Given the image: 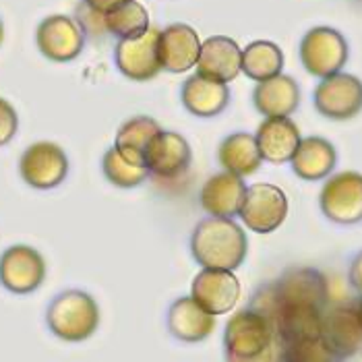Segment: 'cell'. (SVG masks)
<instances>
[{"mask_svg":"<svg viewBox=\"0 0 362 362\" xmlns=\"http://www.w3.org/2000/svg\"><path fill=\"white\" fill-rule=\"evenodd\" d=\"M193 259L203 269H238L249 252L247 232L232 218H203L191 234Z\"/></svg>","mask_w":362,"mask_h":362,"instance_id":"obj_1","label":"cell"},{"mask_svg":"<svg viewBox=\"0 0 362 362\" xmlns=\"http://www.w3.org/2000/svg\"><path fill=\"white\" fill-rule=\"evenodd\" d=\"M329 288L325 276L315 267H290L276 281L265 284L252 296L251 308L261 315L279 307H313L325 310Z\"/></svg>","mask_w":362,"mask_h":362,"instance_id":"obj_2","label":"cell"},{"mask_svg":"<svg viewBox=\"0 0 362 362\" xmlns=\"http://www.w3.org/2000/svg\"><path fill=\"white\" fill-rule=\"evenodd\" d=\"M46 325L62 341H85L98 332L100 307L83 290H64L46 308Z\"/></svg>","mask_w":362,"mask_h":362,"instance_id":"obj_3","label":"cell"},{"mask_svg":"<svg viewBox=\"0 0 362 362\" xmlns=\"http://www.w3.org/2000/svg\"><path fill=\"white\" fill-rule=\"evenodd\" d=\"M272 321L255 308H243L232 315L223 332L226 358H255L276 346Z\"/></svg>","mask_w":362,"mask_h":362,"instance_id":"obj_4","label":"cell"},{"mask_svg":"<svg viewBox=\"0 0 362 362\" xmlns=\"http://www.w3.org/2000/svg\"><path fill=\"white\" fill-rule=\"evenodd\" d=\"M300 62L308 75L325 79L335 73H341L348 62V42L334 28H313L300 40Z\"/></svg>","mask_w":362,"mask_h":362,"instance_id":"obj_5","label":"cell"},{"mask_svg":"<svg viewBox=\"0 0 362 362\" xmlns=\"http://www.w3.org/2000/svg\"><path fill=\"white\" fill-rule=\"evenodd\" d=\"M21 180L37 191L60 187L69 176V158L64 149L52 141L31 143L19 158Z\"/></svg>","mask_w":362,"mask_h":362,"instance_id":"obj_6","label":"cell"},{"mask_svg":"<svg viewBox=\"0 0 362 362\" xmlns=\"http://www.w3.org/2000/svg\"><path fill=\"white\" fill-rule=\"evenodd\" d=\"M193 164V149L180 133L160 131L143 153V166L160 182L180 180Z\"/></svg>","mask_w":362,"mask_h":362,"instance_id":"obj_7","label":"cell"},{"mask_svg":"<svg viewBox=\"0 0 362 362\" xmlns=\"http://www.w3.org/2000/svg\"><path fill=\"white\" fill-rule=\"evenodd\" d=\"M319 207L327 220L341 226L362 222V174L346 170L332 176L319 195Z\"/></svg>","mask_w":362,"mask_h":362,"instance_id":"obj_8","label":"cell"},{"mask_svg":"<svg viewBox=\"0 0 362 362\" xmlns=\"http://www.w3.org/2000/svg\"><path fill=\"white\" fill-rule=\"evenodd\" d=\"M46 279V259L29 245H13L0 255V286L11 294L25 296Z\"/></svg>","mask_w":362,"mask_h":362,"instance_id":"obj_9","label":"cell"},{"mask_svg":"<svg viewBox=\"0 0 362 362\" xmlns=\"http://www.w3.org/2000/svg\"><path fill=\"white\" fill-rule=\"evenodd\" d=\"M243 223L257 234H272L284 223L288 216V197L286 193L267 182H257L247 187L240 214Z\"/></svg>","mask_w":362,"mask_h":362,"instance_id":"obj_10","label":"cell"},{"mask_svg":"<svg viewBox=\"0 0 362 362\" xmlns=\"http://www.w3.org/2000/svg\"><path fill=\"white\" fill-rule=\"evenodd\" d=\"M313 104L329 120H350L362 112V81L348 73H335L315 87Z\"/></svg>","mask_w":362,"mask_h":362,"instance_id":"obj_11","label":"cell"},{"mask_svg":"<svg viewBox=\"0 0 362 362\" xmlns=\"http://www.w3.org/2000/svg\"><path fill=\"white\" fill-rule=\"evenodd\" d=\"M37 50L52 62H71L83 52L85 33L69 15H50L35 29Z\"/></svg>","mask_w":362,"mask_h":362,"instance_id":"obj_12","label":"cell"},{"mask_svg":"<svg viewBox=\"0 0 362 362\" xmlns=\"http://www.w3.org/2000/svg\"><path fill=\"white\" fill-rule=\"evenodd\" d=\"M158 35H160V29L149 28L139 37L118 40L114 48V64L122 77L137 81V83L151 81L153 77H158V73L162 71L160 60H158V50H156Z\"/></svg>","mask_w":362,"mask_h":362,"instance_id":"obj_13","label":"cell"},{"mask_svg":"<svg viewBox=\"0 0 362 362\" xmlns=\"http://www.w3.org/2000/svg\"><path fill=\"white\" fill-rule=\"evenodd\" d=\"M321 339L339 362L362 352V327L356 307L325 308L321 319Z\"/></svg>","mask_w":362,"mask_h":362,"instance_id":"obj_14","label":"cell"},{"mask_svg":"<svg viewBox=\"0 0 362 362\" xmlns=\"http://www.w3.org/2000/svg\"><path fill=\"white\" fill-rule=\"evenodd\" d=\"M156 50H158V60H160L162 71L180 75V73L191 71L197 64L201 40H199L197 29L191 25L172 23L160 31Z\"/></svg>","mask_w":362,"mask_h":362,"instance_id":"obj_15","label":"cell"},{"mask_svg":"<svg viewBox=\"0 0 362 362\" xmlns=\"http://www.w3.org/2000/svg\"><path fill=\"white\" fill-rule=\"evenodd\" d=\"M191 296L211 315H226L240 298V281L226 269H201L191 284Z\"/></svg>","mask_w":362,"mask_h":362,"instance_id":"obj_16","label":"cell"},{"mask_svg":"<svg viewBox=\"0 0 362 362\" xmlns=\"http://www.w3.org/2000/svg\"><path fill=\"white\" fill-rule=\"evenodd\" d=\"M243 62L240 46L226 35H211L201 44L197 58V75L218 83H230L238 77Z\"/></svg>","mask_w":362,"mask_h":362,"instance_id":"obj_17","label":"cell"},{"mask_svg":"<svg viewBox=\"0 0 362 362\" xmlns=\"http://www.w3.org/2000/svg\"><path fill=\"white\" fill-rule=\"evenodd\" d=\"M245 195H247L245 178L223 170L220 174H214L203 185L199 201L201 207L214 218H234L240 214Z\"/></svg>","mask_w":362,"mask_h":362,"instance_id":"obj_18","label":"cell"},{"mask_svg":"<svg viewBox=\"0 0 362 362\" xmlns=\"http://www.w3.org/2000/svg\"><path fill=\"white\" fill-rule=\"evenodd\" d=\"M168 332L180 341L197 344L207 339L216 329V315L207 313L193 296L176 298L168 308Z\"/></svg>","mask_w":362,"mask_h":362,"instance_id":"obj_19","label":"cell"},{"mask_svg":"<svg viewBox=\"0 0 362 362\" xmlns=\"http://www.w3.org/2000/svg\"><path fill=\"white\" fill-rule=\"evenodd\" d=\"M300 139V131L292 118H265L255 133L261 158L272 164L290 162Z\"/></svg>","mask_w":362,"mask_h":362,"instance_id":"obj_20","label":"cell"},{"mask_svg":"<svg viewBox=\"0 0 362 362\" xmlns=\"http://www.w3.org/2000/svg\"><path fill=\"white\" fill-rule=\"evenodd\" d=\"M252 104L267 118H290L300 106V87L290 75L272 77L252 89Z\"/></svg>","mask_w":362,"mask_h":362,"instance_id":"obj_21","label":"cell"},{"mask_svg":"<svg viewBox=\"0 0 362 362\" xmlns=\"http://www.w3.org/2000/svg\"><path fill=\"white\" fill-rule=\"evenodd\" d=\"M265 317L272 321L279 344L321 337V319H323L321 308L279 307L265 313Z\"/></svg>","mask_w":362,"mask_h":362,"instance_id":"obj_22","label":"cell"},{"mask_svg":"<svg viewBox=\"0 0 362 362\" xmlns=\"http://www.w3.org/2000/svg\"><path fill=\"white\" fill-rule=\"evenodd\" d=\"M292 172L308 182H317L327 178L334 172L337 164V151H335L334 143L323 137H305L300 139L292 160Z\"/></svg>","mask_w":362,"mask_h":362,"instance_id":"obj_23","label":"cell"},{"mask_svg":"<svg viewBox=\"0 0 362 362\" xmlns=\"http://www.w3.org/2000/svg\"><path fill=\"white\" fill-rule=\"evenodd\" d=\"M182 106L199 118L220 116L230 104V87L226 83L211 81L207 77L193 75L189 77L180 89Z\"/></svg>","mask_w":362,"mask_h":362,"instance_id":"obj_24","label":"cell"},{"mask_svg":"<svg viewBox=\"0 0 362 362\" xmlns=\"http://www.w3.org/2000/svg\"><path fill=\"white\" fill-rule=\"evenodd\" d=\"M218 162L226 172H232L243 178L255 174L263 164L255 135L251 133L228 135L218 147Z\"/></svg>","mask_w":362,"mask_h":362,"instance_id":"obj_25","label":"cell"},{"mask_svg":"<svg viewBox=\"0 0 362 362\" xmlns=\"http://www.w3.org/2000/svg\"><path fill=\"white\" fill-rule=\"evenodd\" d=\"M162 131L160 122L151 116H133L129 120H124L120 124V129L116 131V139L114 147L133 164L143 166V153L149 145V141L153 139L158 133Z\"/></svg>","mask_w":362,"mask_h":362,"instance_id":"obj_26","label":"cell"},{"mask_svg":"<svg viewBox=\"0 0 362 362\" xmlns=\"http://www.w3.org/2000/svg\"><path fill=\"white\" fill-rule=\"evenodd\" d=\"M281 69H284V52L278 44H274L269 40L251 42L243 50L240 71L257 83L278 77L281 75Z\"/></svg>","mask_w":362,"mask_h":362,"instance_id":"obj_27","label":"cell"},{"mask_svg":"<svg viewBox=\"0 0 362 362\" xmlns=\"http://www.w3.org/2000/svg\"><path fill=\"white\" fill-rule=\"evenodd\" d=\"M104 25L106 31L110 35H116L118 40L139 37L151 28L147 8L137 0H127L104 13Z\"/></svg>","mask_w":362,"mask_h":362,"instance_id":"obj_28","label":"cell"},{"mask_svg":"<svg viewBox=\"0 0 362 362\" xmlns=\"http://www.w3.org/2000/svg\"><path fill=\"white\" fill-rule=\"evenodd\" d=\"M102 172H104L106 180L118 189H135V187L143 185L149 176L147 168L127 160L114 145L102 158Z\"/></svg>","mask_w":362,"mask_h":362,"instance_id":"obj_29","label":"cell"},{"mask_svg":"<svg viewBox=\"0 0 362 362\" xmlns=\"http://www.w3.org/2000/svg\"><path fill=\"white\" fill-rule=\"evenodd\" d=\"M278 362H339L321 337L279 344Z\"/></svg>","mask_w":362,"mask_h":362,"instance_id":"obj_30","label":"cell"},{"mask_svg":"<svg viewBox=\"0 0 362 362\" xmlns=\"http://www.w3.org/2000/svg\"><path fill=\"white\" fill-rule=\"evenodd\" d=\"M77 23H79V28L83 29L85 37L89 35V37H93V40H100V37H104L108 31H106V25H104V13H100V11H95V8H91L87 2H79L77 4V8H75V17H73Z\"/></svg>","mask_w":362,"mask_h":362,"instance_id":"obj_31","label":"cell"},{"mask_svg":"<svg viewBox=\"0 0 362 362\" xmlns=\"http://www.w3.org/2000/svg\"><path fill=\"white\" fill-rule=\"evenodd\" d=\"M17 131H19V114L8 100L0 98V147L8 145L15 139Z\"/></svg>","mask_w":362,"mask_h":362,"instance_id":"obj_32","label":"cell"},{"mask_svg":"<svg viewBox=\"0 0 362 362\" xmlns=\"http://www.w3.org/2000/svg\"><path fill=\"white\" fill-rule=\"evenodd\" d=\"M350 284L354 286V290H358L362 294V251L352 259L350 263V272H348Z\"/></svg>","mask_w":362,"mask_h":362,"instance_id":"obj_33","label":"cell"},{"mask_svg":"<svg viewBox=\"0 0 362 362\" xmlns=\"http://www.w3.org/2000/svg\"><path fill=\"white\" fill-rule=\"evenodd\" d=\"M279 354V341L276 346H272L269 350H265L261 356H255V358H226V362H278Z\"/></svg>","mask_w":362,"mask_h":362,"instance_id":"obj_34","label":"cell"},{"mask_svg":"<svg viewBox=\"0 0 362 362\" xmlns=\"http://www.w3.org/2000/svg\"><path fill=\"white\" fill-rule=\"evenodd\" d=\"M83 2H87L91 8H95V11H100V13H108L110 8L122 4V2H127V0H83Z\"/></svg>","mask_w":362,"mask_h":362,"instance_id":"obj_35","label":"cell"},{"mask_svg":"<svg viewBox=\"0 0 362 362\" xmlns=\"http://www.w3.org/2000/svg\"><path fill=\"white\" fill-rule=\"evenodd\" d=\"M356 315H358V321H361V327H362V298L358 300V305H356Z\"/></svg>","mask_w":362,"mask_h":362,"instance_id":"obj_36","label":"cell"},{"mask_svg":"<svg viewBox=\"0 0 362 362\" xmlns=\"http://www.w3.org/2000/svg\"><path fill=\"white\" fill-rule=\"evenodd\" d=\"M2 42H4V23L0 19V46H2Z\"/></svg>","mask_w":362,"mask_h":362,"instance_id":"obj_37","label":"cell"}]
</instances>
